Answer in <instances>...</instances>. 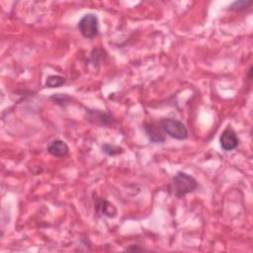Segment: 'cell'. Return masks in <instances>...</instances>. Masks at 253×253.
I'll return each mask as SVG.
<instances>
[{"label":"cell","instance_id":"cell-4","mask_svg":"<svg viewBox=\"0 0 253 253\" xmlns=\"http://www.w3.org/2000/svg\"><path fill=\"white\" fill-rule=\"evenodd\" d=\"M220 144L223 151L230 152L237 148L239 144V140L237 138L236 133L231 129H226L222 132L220 138Z\"/></svg>","mask_w":253,"mask_h":253},{"label":"cell","instance_id":"cell-9","mask_svg":"<svg viewBox=\"0 0 253 253\" xmlns=\"http://www.w3.org/2000/svg\"><path fill=\"white\" fill-rule=\"evenodd\" d=\"M65 82V79L61 75H51L46 80V86L50 88L60 87Z\"/></svg>","mask_w":253,"mask_h":253},{"label":"cell","instance_id":"cell-10","mask_svg":"<svg viewBox=\"0 0 253 253\" xmlns=\"http://www.w3.org/2000/svg\"><path fill=\"white\" fill-rule=\"evenodd\" d=\"M102 152L105 153L107 156L114 157V156H118V155L122 154L123 150H122V148H120L118 146H114V145H110V144H104L102 146Z\"/></svg>","mask_w":253,"mask_h":253},{"label":"cell","instance_id":"cell-8","mask_svg":"<svg viewBox=\"0 0 253 253\" xmlns=\"http://www.w3.org/2000/svg\"><path fill=\"white\" fill-rule=\"evenodd\" d=\"M96 209L100 214L108 218H115L117 216V210L115 206L106 200H102V199L97 200Z\"/></svg>","mask_w":253,"mask_h":253},{"label":"cell","instance_id":"cell-2","mask_svg":"<svg viewBox=\"0 0 253 253\" xmlns=\"http://www.w3.org/2000/svg\"><path fill=\"white\" fill-rule=\"evenodd\" d=\"M159 126L163 133L175 140L182 141L188 138V131L185 125L176 119H161L159 121Z\"/></svg>","mask_w":253,"mask_h":253},{"label":"cell","instance_id":"cell-6","mask_svg":"<svg viewBox=\"0 0 253 253\" xmlns=\"http://www.w3.org/2000/svg\"><path fill=\"white\" fill-rule=\"evenodd\" d=\"M47 151L53 157L63 158V157H66L68 155L69 148L63 141L54 140L49 144V146L47 148Z\"/></svg>","mask_w":253,"mask_h":253},{"label":"cell","instance_id":"cell-1","mask_svg":"<svg viewBox=\"0 0 253 253\" xmlns=\"http://www.w3.org/2000/svg\"><path fill=\"white\" fill-rule=\"evenodd\" d=\"M197 188V180L185 172H178L172 179V190L178 198H183L187 194L193 193Z\"/></svg>","mask_w":253,"mask_h":253},{"label":"cell","instance_id":"cell-7","mask_svg":"<svg viewBox=\"0 0 253 253\" xmlns=\"http://www.w3.org/2000/svg\"><path fill=\"white\" fill-rule=\"evenodd\" d=\"M145 131L149 140L154 144H162L165 141L163 136V132L160 129V126H158L155 124H146Z\"/></svg>","mask_w":253,"mask_h":253},{"label":"cell","instance_id":"cell-5","mask_svg":"<svg viewBox=\"0 0 253 253\" xmlns=\"http://www.w3.org/2000/svg\"><path fill=\"white\" fill-rule=\"evenodd\" d=\"M87 120L95 125L107 126L112 124V117L99 110H87Z\"/></svg>","mask_w":253,"mask_h":253},{"label":"cell","instance_id":"cell-3","mask_svg":"<svg viewBox=\"0 0 253 253\" xmlns=\"http://www.w3.org/2000/svg\"><path fill=\"white\" fill-rule=\"evenodd\" d=\"M77 27L85 39H94L99 34L98 17L93 13H88L80 19Z\"/></svg>","mask_w":253,"mask_h":253},{"label":"cell","instance_id":"cell-11","mask_svg":"<svg viewBox=\"0 0 253 253\" xmlns=\"http://www.w3.org/2000/svg\"><path fill=\"white\" fill-rule=\"evenodd\" d=\"M251 4H252L251 1H243V0H241V1H235V2H233V3L228 7V9H229L230 11H240V10L246 9V8L249 7Z\"/></svg>","mask_w":253,"mask_h":253},{"label":"cell","instance_id":"cell-12","mask_svg":"<svg viewBox=\"0 0 253 253\" xmlns=\"http://www.w3.org/2000/svg\"><path fill=\"white\" fill-rule=\"evenodd\" d=\"M126 250H132V251H145L146 249H144V248H142V247H139L138 245H132V246L126 248Z\"/></svg>","mask_w":253,"mask_h":253}]
</instances>
